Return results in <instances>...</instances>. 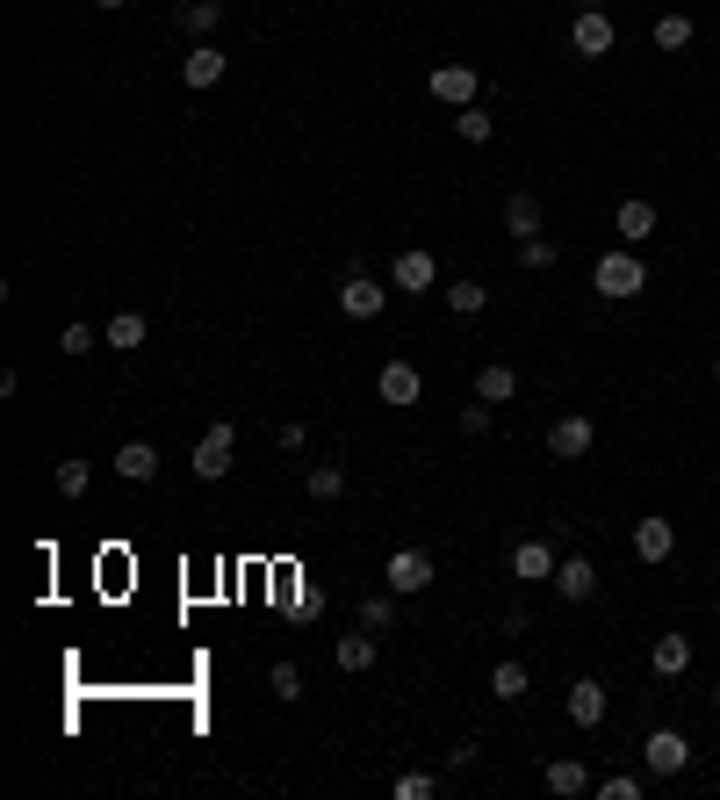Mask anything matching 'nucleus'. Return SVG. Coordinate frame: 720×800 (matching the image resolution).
Here are the masks:
<instances>
[{
  "instance_id": "21",
  "label": "nucleus",
  "mask_w": 720,
  "mask_h": 800,
  "mask_svg": "<svg viewBox=\"0 0 720 800\" xmlns=\"http://www.w3.org/2000/svg\"><path fill=\"white\" fill-rule=\"evenodd\" d=\"M649 663H655V679H685V671H692V642H685V635H663Z\"/></svg>"
},
{
  "instance_id": "1",
  "label": "nucleus",
  "mask_w": 720,
  "mask_h": 800,
  "mask_svg": "<svg viewBox=\"0 0 720 800\" xmlns=\"http://www.w3.org/2000/svg\"><path fill=\"white\" fill-rule=\"evenodd\" d=\"M591 289H599L605 303H635L641 289H649V267H641L635 253H627V245H613V253H605V260L591 267Z\"/></svg>"
},
{
  "instance_id": "12",
  "label": "nucleus",
  "mask_w": 720,
  "mask_h": 800,
  "mask_svg": "<svg viewBox=\"0 0 720 800\" xmlns=\"http://www.w3.org/2000/svg\"><path fill=\"white\" fill-rule=\"evenodd\" d=\"M555 563H562V556H555L548 541H519V548H512V577H519V584H555Z\"/></svg>"
},
{
  "instance_id": "5",
  "label": "nucleus",
  "mask_w": 720,
  "mask_h": 800,
  "mask_svg": "<svg viewBox=\"0 0 720 800\" xmlns=\"http://www.w3.org/2000/svg\"><path fill=\"white\" fill-rule=\"evenodd\" d=\"M641 765H649V779H677V772L692 765V743L677 729H655L649 743H641Z\"/></svg>"
},
{
  "instance_id": "20",
  "label": "nucleus",
  "mask_w": 720,
  "mask_h": 800,
  "mask_svg": "<svg viewBox=\"0 0 720 800\" xmlns=\"http://www.w3.org/2000/svg\"><path fill=\"white\" fill-rule=\"evenodd\" d=\"M641 239H655V202L627 195V202H619V245H641Z\"/></svg>"
},
{
  "instance_id": "33",
  "label": "nucleus",
  "mask_w": 720,
  "mask_h": 800,
  "mask_svg": "<svg viewBox=\"0 0 720 800\" xmlns=\"http://www.w3.org/2000/svg\"><path fill=\"white\" fill-rule=\"evenodd\" d=\"M432 793H440L432 772H404V779H396V800H432Z\"/></svg>"
},
{
  "instance_id": "25",
  "label": "nucleus",
  "mask_w": 720,
  "mask_h": 800,
  "mask_svg": "<svg viewBox=\"0 0 720 800\" xmlns=\"http://www.w3.org/2000/svg\"><path fill=\"white\" fill-rule=\"evenodd\" d=\"M692 36H699V22H692V15H655V51H685Z\"/></svg>"
},
{
  "instance_id": "29",
  "label": "nucleus",
  "mask_w": 720,
  "mask_h": 800,
  "mask_svg": "<svg viewBox=\"0 0 720 800\" xmlns=\"http://www.w3.org/2000/svg\"><path fill=\"white\" fill-rule=\"evenodd\" d=\"M490 693H498V699H526V663L504 657L498 671H490Z\"/></svg>"
},
{
  "instance_id": "10",
  "label": "nucleus",
  "mask_w": 720,
  "mask_h": 800,
  "mask_svg": "<svg viewBox=\"0 0 720 800\" xmlns=\"http://www.w3.org/2000/svg\"><path fill=\"white\" fill-rule=\"evenodd\" d=\"M390 281H396V289H404V297H426L432 281H440V267H432V253H426V245H411V253H396Z\"/></svg>"
},
{
  "instance_id": "26",
  "label": "nucleus",
  "mask_w": 720,
  "mask_h": 800,
  "mask_svg": "<svg viewBox=\"0 0 720 800\" xmlns=\"http://www.w3.org/2000/svg\"><path fill=\"white\" fill-rule=\"evenodd\" d=\"M483 303H490V289H483V281H446V311H454V317H476Z\"/></svg>"
},
{
  "instance_id": "37",
  "label": "nucleus",
  "mask_w": 720,
  "mask_h": 800,
  "mask_svg": "<svg viewBox=\"0 0 720 800\" xmlns=\"http://www.w3.org/2000/svg\"><path fill=\"white\" fill-rule=\"evenodd\" d=\"M462 433H468V440H483V433H490V404H483V397L462 411Z\"/></svg>"
},
{
  "instance_id": "40",
  "label": "nucleus",
  "mask_w": 720,
  "mask_h": 800,
  "mask_svg": "<svg viewBox=\"0 0 720 800\" xmlns=\"http://www.w3.org/2000/svg\"><path fill=\"white\" fill-rule=\"evenodd\" d=\"M713 383H720V353H713Z\"/></svg>"
},
{
  "instance_id": "23",
  "label": "nucleus",
  "mask_w": 720,
  "mask_h": 800,
  "mask_svg": "<svg viewBox=\"0 0 720 800\" xmlns=\"http://www.w3.org/2000/svg\"><path fill=\"white\" fill-rule=\"evenodd\" d=\"M144 332H152V325H144L138 311H116V317H108V332H102V339H108L116 353H138V347H144Z\"/></svg>"
},
{
  "instance_id": "13",
  "label": "nucleus",
  "mask_w": 720,
  "mask_h": 800,
  "mask_svg": "<svg viewBox=\"0 0 720 800\" xmlns=\"http://www.w3.org/2000/svg\"><path fill=\"white\" fill-rule=\"evenodd\" d=\"M562 707H569V721H577V729H599L613 699H605V685H599V679H577V685H569V699H562Z\"/></svg>"
},
{
  "instance_id": "31",
  "label": "nucleus",
  "mask_w": 720,
  "mask_h": 800,
  "mask_svg": "<svg viewBox=\"0 0 720 800\" xmlns=\"http://www.w3.org/2000/svg\"><path fill=\"white\" fill-rule=\"evenodd\" d=\"M181 22H188L195 36H209V30L223 22V0H188V8H181Z\"/></svg>"
},
{
  "instance_id": "15",
  "label": "nucleus",
  "mask_w": 720,
  "mask_h": 800,
  "mask_svg": "<svg viewBox=\"0 0 720 800\" xmlns=\"http://www.w3.org/2000/svg\"><path fill=\"white\" fill-rule=\"evenodd\" d=\"M223 72H231V58H223L217 44H195V51L181 58V80H188V88H217Z\"/></svg>"
},
{
  "instance_id": "6",
  "label": "nucleus",
  "mask_w": 720,
  "mask_h": 800,
  "mask_svg": "<svg viewBox=\"0 0 720 800\" xmlns=\"http://www.w3.org/2000/svg\"><path fill=\"white\" fill-rule=\"evenodd\" d=\"M591 440H599V426H591L583 411H562L548 426V454H555V462H583V454H591Z\"/></svg>"
},
{
  "instance_id": "34",
  "label": "nucleus",
  "mask_w": 720,
  "mask_h": 800,
  "mask_svg": "<svg viewBox=\"0 0 720 800\" xmlns=\"http://www.w3.org/2000/svg\"><path fill=\"white\" fill-rule=\"evenodd\" d=\"M267 685H275V699H303V671H295L289 657L275 663V679H267Z\"/></svg>"
},
{
  "instance_id": "4",
  "label": "nucleus",
  "mask_w": 720,
  "mask_h": 800,
  "mask_svg": "<svg viewBox=\"0 0 720 800\" xmlns=\"http://www.w3.org/2000/svg\"><path fill=\"white\" fill-rule=\"evenodd\" d=\"M613 44H619V30H613L605 8H583V15L569 22V51H577V58H605Z\"/></svg>"
},
{
  "instance_id": "3",
  "label": "nucleus",
  "mask_w": 720,
  "mask_h": 800,
  "mask_svg": "<svg viewBox=\"0 0 720 800\" xmlns=\"http://www.w3.org/2000/svg\"><path fill=\"white\" fill-rule=\"evenodd\" d=\"M426 88H432V102H446V108H468V102L483 94V72H476V66H462V58H446V66H432V80H426Z\"/></svg>"
},
{
  "instance_id": "16",
  "label": "nucleus",
  "mask_w": 720,
  "mask_h": 800,
  "mask_svg": "<svg viewBox=\"0 0 720 800\" xmlns=\"http://www.w3.org/2000/svg\"><path fill=\"white\" fill-rule=\"evenodd\" d=\"M476 397L483 404H512L519 397V368L512 361H483L476 368Z\"/></svg>"
},
{
  "instance_id": "11",
  "label": "nucleus",
  "mask_w": 720,
  "mask_h": 800,
  "mask_svg": "<svg viewBox=\"0 0 720 800\" xmlns=\"http://www.w3.org/2000/svg\"><path fill=\"white\" fill-rule=\"evenodd\" d=\"M555 592H562L569 606H583V599L599 592V563H591V556H562V563H555Z\"/></svg>"
},
{
  "instance_id": "7",
  "label": "nucleus",
  "mask_w": 720,
  "mask_h": 800,
  "mask_svg": "<svg viewBox=\"0 0 720 800\" xmlns=\"http://www.w3.org/2000/svg\"><path fill=\"white\" fill-rule=\"evenodd\" d=\"M382 303H390V289H382L368 267H353V275L339 281V311H346V317H375Z\"/></svg>"
},
{
  "instance_id": "18",
  "label": "nucleus",
  "mask_w": 720,
  "mask_h": 800,
  "mask_svg": "<svg viewBox=\"0 0 720 800\" xmlns=\"http://www.w3.org/2000/svg\"><path fill=\"white\" fill-rule=\"evenodd\" d=\"M670 548H677V526L670 520H641L635 526V556L641 563H670Z\"/></svg>"
},
{
  "instance_id": "14",
  "label": "nucleus",
  "mask_w": 720,
  "mask_h": 800,
  "mask_svg": "<svg viewBox=\"0 0 720 800\" xmlns=\"http://www.w3.org/2000/svg\"><path fill=\"white\" fill-rule=\"evenodd\" d=\"M116 476L123 484H159V448L152 440H123L116 448Z\"/></svg>"
},
{
  "instance_id": "19",
  "label": "nucleus",
  "mask_w": 720,
  "mask_h": 800,
  "mask_svg": "<svg viewBox=\"0 0 720 800\" xmlns=\"http://www.w3.org/2000/svg\"><path fill=\"white\" fill-rule=\"evenodd\" d=\"M504 231H512L519 245H526V239H541V202H533L526 188H519V195H504Z\"/></svg>"
},
{
  "instance_id": "22",
  "label": "nucleus",
  "mask_w": 720,
  "mask_h": 800,
  "mask_svg": "<svg viewBox=\"0 0 720 800\" xmlns=\"http://www.w3.org/2000/svg\"><path fill=\"white\" fill-rule=\"evenodd\" d=\"M454 130H462V144H490L498 138V116L483 102H468V108H454Z\"/></svg>"
},
{
  "instance_id": "17",
  "label": "nucleus",
  "mask_w": 720,
  "mask_h": 800,
  "mask_svg": "<svg viewBox=\"0 0 720 800\" xmlns=\"http://www.w3.org/2000/svg\"><path fill=\"white\" fill-rule=\"evenodd\" d=\"M375 657H382L375 627H360V635H339V642H332V663H339V671H368Z\"/></svg>"
},
{
  "instance_id": "9",
  "label": "nucleus",
  "mask_w": 720,
  "mask_h": 800,
  "mask_svg": "<svg viewBox=\"0 0 720 800\" xmlns=\"http://www.w3.org/2000/svg\"><path fill=\"white\" fill-rule=\"evenodd\" d=\"M375 397H382V404H418V397H426V375H418L411 361H382Z\"/></svg>"
},
{
  "instance_id": "30",
  "label": "nucleus",
  "mask_w": 720,
  "mask_h": 800,
  "mask_svg": "<svg viewBox=\"0 0 720 800\" xmlns=\"http://www.w3.org/2000/svg\"><path fill=\"white\" fill-rule=\"evenodd\" d=\"M339 490H346V469H339V462H317V469H310V498H317V505H332Z\"/></svg>"
},
{
  "instance_id": "24",
  "label": "nucleus",
  "mask_w": 720,
  "mask_h": 800,
  "mask_svg": "<svg viewBox=\"0 0 720 800\" xmlns=\"http://www.w3.org/2000/svg\"><path fill=\"white\" fill-rule=\"evenodd\" d=\"M541 779H548V793H562V800H569V793H583V786H591V772H583L577 757H555V765L541 772Z\"/></svg>"
},
{
  "instance_id": "39",
  "label": "nucleus",
  "mask_w": 720,
  "mask_h": 800,
  "mask_svg": "<svg viewBox=\"0 0 720 800\" xmlns=\"http://www.w3.org/2000/svg\"><path fill=\"white\" fill-rule=\"evenodd\" d=\"M102 8H130V0H102Z\"/></svg>"
},
{
  "instance_id": "32",
  "label": "nucleus",
  "mask_w": 720,
  "mask_h": 800,
  "mask_svg": "<svg viewBox=\"0 0 720 800\" xmlns=\"http://www.w3.org/2000/svg\"><path fill=\"white\" fill-rule=\"evenodd\" d=\"M591 793L599 800H641V772H613V779H599Z\"/></svg>"
},
{
  "instance_id": "8",
  "label": "nucleus",
  "mask_w": 720,
  "mask_h": 800,
  "mask_svg": "<svg viewBox=\"0 0 720 800\" xmlns=\"http://www.w3.org/2000/svg\"><path fill=\"white\" fill-rule=\"evenodd\" d=\"M382 577H390V592H396V599H418V592L432 584V556H418V548H396Z\"/></svg>"
},
{
  "instance_id": "27",
  "label": "nucleus",
  "mask_w": 720,
  "mask_h": 800,
  "mask_svg": "<svg viewBox=\"0 0 720 800\" xmlns=\"http://www.w3.org/2000/svg\"><path fill=\"white\" fill-rule=\"evenodd\" d=\"M94 347H102V339H94V325H86V317H72V325L58 332V353H66V361H86Z\"/></svg>"
},
{
  "instance_id": "35",
  "label": "nucleus",
  "mask_w": 720,
  "mask_h": 800,
  "mask_svg": "<svg viewBox=\"0 0 720 800\" xmlns=\"http://www.w3.org/2000/svg\"><path fill=\"white\" fill-rule=\"evenodd\" d=\"M390 599H396V592H375V599H360V627H375V635H382V627H390Z\"/></svg>"
},
{
  "instance_id": "28",
  "label": "nucleus",
  "mask_w": 720,
  "mask_h": 800,
  "mask_svg": "<svg viewBox=\"0 0 720 800\" xmlns=\"http://www.w3.org/2000/svg\"><path fill=\"white\" fill-rule=\"evenodd\" d=\"M51 484L66 490V498H80V490L94 484V462H80V454H66V462H58V469H51Z\"/></svg>"
},
{
  "instance_id": "38",
  "label": "nucleus",
  "mask_w": 720,
  "mask_h": 800,
  "mask_svg": "<svg viewBox=\"0 0 720 800\" xmlns=\"http://www.w3.org/2000/svg\"><path fill=\"white\" fill-rule=\"evenodd\" d=\"M569 8H577V15H583V8H605V0H569Z\"/></svg>"
},
{
  "instance_id": "2",
  "label": "nucleus",
  "mask_w": 720,
  "mask_h": 800,
  "mask_svg": "<svg viewBox=\"0 0 720 800\" xmlns=\"http://www.w3.org/2000/svg\"><path fill=\"white\" fill-rule=\"evenodd\" d=\"M231 454H239V426L217 418V426L195 440V476H202V484H223V476H231Z\"/></svg>"
},
{
  "instance_id": "36",
  "label": "nucleus",
  "mask_w": 720,
  "mask_h": 800,
  "mask_svg": "<svg viewBox=\"0 0 720 800\" xmlns=\"http://www.w3.org/2000/svg\"><path fill=\"white\" fill-rule=\"evenodd\" d=\"M519 260H526L533 275H548V267H555V245L548 239H526V245H519Z\"/></svg>"
}]
</instances>
